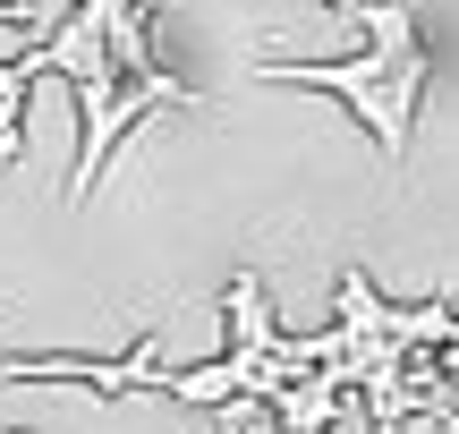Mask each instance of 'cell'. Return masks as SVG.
<instances>
[{
  "instance_id": "6da1fadb",
  "label": "cell",
  "mask_w": 459,
  "mask_h": 434,
  "mask_svg": "<svg viewBox=\"0 0 459 434\" xmlns=\"http://www.w3.org/2000/svg\"><path fill=\"white\" fill-rule=\"evenodd\" d=\"M358 26L375 34L358 60H255V77L341 94L349 111L375 128L383 162H400V153H409V119H417V94H426V68H434V60H426V43H417V17L400 9V0H366Z\"/></svg>"
},
{
  "instance_id": "7a4b0ae2",
  "label": "cell",
  "mask_w": 459,
  "mask_h": 434,
  "mask_svg": "<svg viewBox=\"0 0 459 434\" xmlns=\"http://www.w3.org/2000/svg\"><path fill=\"white\" fill-rule=\"evenodd\" d=\"M43 375H68V384H94V392H170L162 375V341H136L119 367H102V358H9L0 367V384H43Z\"/></svg>"
},
{
  "instance_id": "3957f363",
  "label": "cell",
  "mask_w": 459,
  "mask_h": 434,
  "mask_svg": "<svg viewBox=\"0 0 459 434\" xmlns=\"http://www.w3.org/2000/svg\"><path fill=\"white\" fill-rule=\"evenodd\" d=\"M43 77V68H34V43L17 51V60H0V170L17 162V145H26V128H17V102H26V85Z\"/></svg>"
},
{
  "instance_id": "277c9868",
  "label": "cell",
  "mask_w": 459,
  "mask_h": 434,
  "mask_svg": "<svg viewBox=\"0 0 459 434\" xmlns=\"http://www.w3.org/2000/svg\"><path fill=\"white\" fill-rule=\"evenodd\" d=\"M324 9H341V17H366V0H324Z\"/></svg>"
}]
</instances>
